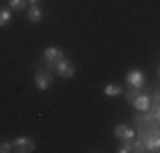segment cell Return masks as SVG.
Returning a JSON list of instances; mask_svg holds the SVG:
<instances>
[{
  "mask_svg": "<svg viewBox=\"0 0 160 153\" xmlns=\"http://www.w3.org/2000/svg\"><path fill=\"white\" fill-rule=\"evenodd\" d=\"M28 5V0H9V7L14 10H24Z\"/></svg>",
  "mask_w": 160,
  "mask_h": 153,
  "instance_id": "12",
  "label": "cell"
},
{
  "mask_svg": "<svg viewBox=\"0 0 160 153\" xmlns=\"http://www.w3.org/2000/svg\"><path fill=\"white\" fill-rule=\"evenodd\" d=\"M43 17H44V14H43V10H41V7H38V5H31L28 9V19L31 22H41L43 21Z\"/></svg>",
  "mask_w": 160,
  "mask_h": 153,
  "instance_id": "8",
  "label": "cell"
},
{
  "mask_svg": "<svg viewBox=\"0 0 160 153\" xmlns=\"http://www.w3.org/2000/svg\"><path fill=\"white\" fill-rule=\"evenodd\" d=\"M10 19H12L10 9L9 7H2V9H0V27H5V26L10 22Z\"/></svg>",
  "mask_w": 160,
  "mask_h": 153,
  "instance_id": "10",
  "label": "cell"
},
{
  "mask_svg": "<svg viewBox=\"0 0 160 153\" xmlns=\"http://www.w3.org/2000/svg\"><path fill=\"white\" fill-rule=\"evenodd\" d=\"M55 72L62 76V78H72V76L75 75V65L72 63V60L62 58L60 61L55 63Z\"/></svg>",
  "mask_w": 160,
  "mask_h": 153,
  "instance_id": "1",
  "label": "cell"
},
{
  "mask_svg": "<svg viewBox=\"0 0 160 153\" xmlns=\"http://www.w3.org/2000/svg\"><path fill=\"white\" fill-rule=\"evenodd\" d=\"M43 56H44V61H46V63L55 65L56 61H60L62 58H65V53H63V49L56 48V46H49V48L44 49Z\"/></svg>",
  "mask_w": 160,
  "mask_h": 153,
  "instance_id": "5",
  "label": "cell"
},
{
  "mask_svg": "<svg viewBox=\"0 0 160 153\" xmlns=\"http://www.w3.org/2000/svg\"><path fill=\"white\" fill-rule=\"evenodd\" d=\"M126 82L129 87H133V89H142L145 85V82H147V76L142 70H129L126 73Z\"/></svg>",
  "mask_w": 160,
  "mask_h": 153,
  "instance_id": "4",
  "label": "cell"
},
{
  "mask_svg": "<svg viewBox=\"0 0 160 153\" xmlns=\"http://www.w3.org/2000/svg\"><path fill=\"white\" fill-rule=\"evenodd\" d=\"M124 128H126V124H118L116 128H114V136H116L118 140H121V138H123Z\"/></svg>",
  "mask_w": 160,
  "mask_h": 153,
  "instance_id": "17",
  "label": "cell"
},
{
  "mask_svg": "<svg viewBox=\"0 0 160 153\" xmlns=\"http://www.w3.org/2000/svg\"><path fill=\"white\" fill-rule=\"evenodd\" d=\"M131 151H136V153H143V151H147V148H145V143H143V140L140 138V140H135L133 138L131 141Z\"/></svg>",
  "mask_w": 160,
  "mask_h": 153,
  "instance_id": "11",
  "label": "cell"
},
{
  "mask_svg": "<svg viewBox=\"0 0 160 153\" xmlns=\"http://www.w3.org/2000/svg\"><path fill=\"white\" fill-rule=\"evenodd\" d=\"M12 151V143L10 141H0V153H9Z\"/></svg>",
  "mask_w": 160,
  "mask_h": 153,
  "instance_id": "16",
  "label": "cell"
},
{
  "mask_svg": "<svg viewBox=\"0 0 160 153\" xmlns=\"http://www.w3.org/2000/svg\"><path fill=\"white\" fill-rule=\"evenodd\" d=\"M104 94L109 95V97H118V95L123 94V87L118 85V83H109V85L104 87Z\"/></svg>",
  "mask_w": 160,
  "mask_h": 153,
  "instance_id": "9",
  "label": "cell"
},
{
  "mask_svg": "<svg viewBox=\"0 0 160 153\" xmlns=\"http://www.w3.org/2000/svg\"><path fill=\"white\" fill-rule=\"evenodd\" d=\"M133 106H135V109L140 111V112H148V109H150V97L145 95V94H140L138 97L135 99Z\"/></svg>",
  "mask_w": 160,
  "mask_h": 153,
  "instance_id": "6",
  "label": "cell"
},
{
  "mask_svg": "<svg viewBox=\"0 0 160 153\" xmlns=\"http://www.w3.org/2000/svg\"><path fill=\"white\" fill-rule=\"evenodd\" d=\"M38 2H39V0H28V3H31V5H36Z\"/></svg>",
  "mask_w": 160,
  "mask_h": 153,
  "instance_id": "18",
  "label": "cell"
},
{
  "mask_svg": "<svg viewBox=\"0 0 160 153\" xmlns=\"http://www.w3.org/2000/svg\"><path fill=\"white\" fill-rule=\"evenodd\" d=\"M135 136H136V129L126 126V128H124V133H123V138H121V141H131Z\"/></svg>",
  "mask_w": 160,
  "mask_h": 153,
  "instance_id": "13",
  "label": "cell"
},
{
  "mask_svg": "<svg viewBox=\"0 0 160 153\" xmlns=\"http://www.w3.org/2000/svg\"><path fill=\"white\" fill-rule=\"evenodd\" d=\"M34 85H36V89L41 90V92L48 90L49 87L53 85V76L49 75L48 68L46 70H38L36 72V75H34Z\"/></svg>",
  "mask_w": 160,
  "mask_h": 153,
  "instance_id": "3",
  "label": "cell"
},
{
  "mask_svg": "<svg viewBox=\"0 0 160 153\" xmlns=\"http://www.w3.org/2000/svg\"><path fill=\"white\" fill-rule=\"evenodd\" d=\"M118 153H129L131 151V143L129 141H124V143H121L119 146H118Z\"/></svg>",
  "mask_w": 160,
  "mask_h": 153,
  "instance_id": "15",
  "label": "cell"
},
{
  "mask_svg": "<svg viewBox=\"0 0 160 153\" xmlns=\"http://www.w3.org/2000/svg\"><path fill=\"white\" fill-rule=\"evenodd\" d=\"M36 148V143L28 136H19L12 141V151L17 153H31Z\"/></svg>",
  "mask_w": 160,
  "mask_h": 153,
  "instance_id": "2",
  "label": "cell"
},
{
  "mask_svg": "<svg viewBox=\"0 0 160 153\" xmlns=\"http://www.w3.org/2000/svg\"><path fill=\"white\" fill-rule=\"evenodd\" d=\"M143 143H145V148H147V151H158V146H160V141L157 135H147L142 138Z\"/></svg>",
  "mask_w": 160,
  "mask_h": 153,
  "instance_id": "7",
  "label": "cell"
},
{
  "mask_svg": "<svg viewBox=\"0 0 160 153\" xmlns=\"http://www.w3.org/2000/svg\"><path fill=\"white\" fill-rule=\"evenodd\" d=\"M142 94V89H129L128 92H126V101L129 102V104H133V102H135V99L138 97V95Z\"/></svg>",
  "mask_w": 160,
  "mask_h": 153,
  "instance_id": "14",
  "label": "cell"
}]
</instances>
